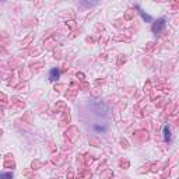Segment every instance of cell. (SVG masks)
I'll list each match as a JSON object with an SVG mask.
<instances>
[{
  "label": "cell",
  "mask_w": 179,
  "mask_h": 179,
  "mask_svg": "<svg viewBox=\"0 0 179 179\" xmlns=\"http://www.w3.org/2000/svg\"><path fill=\"white\" fill-rule=\"evenodd\" d=\"M164 137H165L167 141H169V140H171V130H169L168 126H165V128H164Z\"/></svg>",
  "instance_id": "3"
},
{
  "label": "cell",
  "mask_w": 179,
  "mask_h": 179,
  "mask_svg": "<svg viewBox=\"0 0 179 179\" xmlns=\"http://www.w3.org/2000/svg\"><path fill=\"white\" fill-rule=\"evenodd\" d=\"M140 14H141V17L144 20H147V21H151V17H150V15H147V14H144V13L143 11H140Z\"/></svg>",
  "instance_id": "4"
},
{
  "label": "cell",
  "mask_w": 179,
  "mask_h": 179,
  "mask_svg": "<svg viewBox=\"0 0 179 179\" xmlns=\"http://www.w3.org/2000/svg\"><path fill=\"white\" fill-rule=\"evenodd\" d=\"M59 77H60V70L59 69H52L51 71H49V80H51V81H56Z\"/></svg>",
  "instance_id": "2"
},
{
  "label": "cell",
  "mask_w": 179,
  "mask_h": 179,
  "mask_svg": "<svg viewBox=\"0 0 179 179\" xmlns=\"http://www.w3.org/2000/svg\"><path fill=\"white\" fill-rule=\"evenodd\" d=\"M2 178H3V179H11L13 178V173H3V175H2Z\"/></svg>",
  "instance_id": "5"
},
{
  "label": "cell",
  "mask_w": 179,
  "mask_h": 179,
  "mask_svg": "<svg viewBox=\"0 0 179 179\" xmlns=\"http://www.w3.org/2000/svg\"><path fill=\"white\" fill-rule=\"evenodd\" d=\"M164 28H165V18H160L153 24V32H154L155 35H160L161 31L164 30Z\"/></svg>",
  "instance_id": "1"
}]
</instances>
